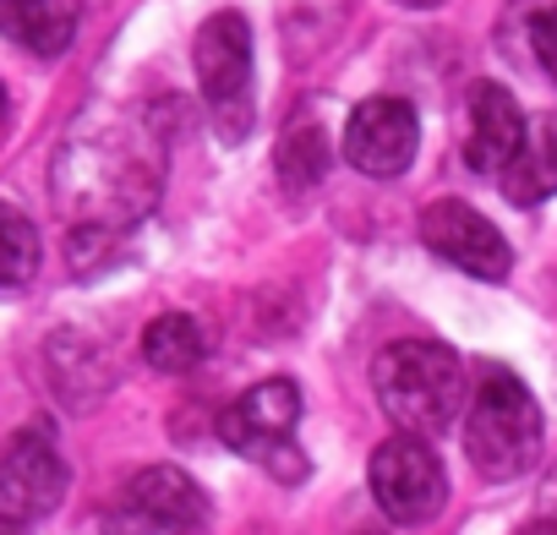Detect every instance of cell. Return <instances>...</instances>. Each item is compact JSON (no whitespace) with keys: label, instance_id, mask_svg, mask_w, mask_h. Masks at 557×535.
Masks as SVG:
<instances>
[{"label":"cell","instance_id":"16","mask_svg":"<svg viewBox=\"0 0 557 535\" xmlns=\"http://www.w3.org/2000/svg\"><path fill=\"white\" fill-rule=\"evenodd\" d=\"M0 229H7V290L17 296V290L34 279V268H39V235H34V224H28L17 208H7Z\"/></svg>","mask_w":557,"mask_h":535},{"label":"cell","instance_id":"3","mask_svg":"<svg viewBox=\"0 0 557 535\" xmlns=\"http://www.w3.org/2000/svg\"><path fill=\"white\" fill-rule=\"evenodd\" d=\"M465 453L486 481H519L541 459V405L508 366H481V388L465 421Z\"/></svg>","mask_w":557,"mask_h":535},{"label":"cell","instance_id":"2","mask_svg":"<svg viewBox=\"0 0 557 535\" xmlns=\"http://www.w3.org/2000/svg\"><path fill=\"white\" fill-rule=\"evenodd\" d=\"M372 388H377V405L383 415L399 426V432H443L459 405H465V366L448 345H432V339H399L388 345L377 361H372Z\"/></svg>","mask_w":557,"mask_h":535},{"label":"cell","instance_id":"18","mask_svg":"<svg viewBox=\"0 0 557 535\" xmlns=\"http://www.w3.org/2000/svg\"><path fill=\"white\" fill-rule=\"evenodd\" d=\"M104 535H159V524L143 513V508H132V502H121L110 519H104Z\"/></svg>","mask_w":557,"mask_h":535},{"label":"cell","instance_id":"4","mask_svg":"<svg viewBox=\"0 0 557 535\" xmlns=\"http://www.w3.org/2000/svg\"><path fill=\"white\" fill-rule=\"evenodd\" d=\"M296 421H301V388L290 377H268L219 415V437L251 464H262L273 481L296 486L301 475H312V459L296 448Z\"/></svg>","mask_w":557,"mask_h":535},{"label":"cell","instance_id":"14","mask_svg":"<svg viewBox=\"0 0 557 535\" xmlns=\"http://www.w3.org/2000/svg\"><path fill=\"white\" fill-rule=\"evenodd\" d=\"M273 170L285 181V191H312L323 175H329V132L318 126V115H290L285 132H278V148H273Z\"/></svg>","mask_w":557,"mask_h":535},{"label":"cell","instance_id":"7","mask_svg":"<svg viewBox=\"0 0 557 535\" xmlns=\"http://www.w3.org/2000/svg\"><path fill=\"white\" fill-rule=\"evenodd\" d=\"M421 240H426L432 257H443L448 268H459V274H470V279H508V268H513V251H508L503 229L459 197L426 202Z\"/></svg>","mask_w":557,"mask_h":535},{"label":"cell","instance_id":"21","mask_svg":"<svg viewBox=\"0 0 557 535\" xmlns=\"http://www.w3.org/2000/svg\"><path fill=\"white\" fill-rule=\"evenodd\" d=\"M7 535H23V524H17V519H12V524H7Z\"/></svg>","mask_w":557,"mask_h":535},{"label":"cell","instance_id":"11","mask_svg":"<svg viewBox=\"0 0 557 535\" xmlns=\"http://www.w3.org/2000/svg\"><path fill=\"white\" fill-rule=\"evenodd\" d=\"M126 502L143 508L159 530H175V535H191V530H202V519H208L202 486H197L186 470H175V464H148V470H137L132 486H126Z\"/></svg>","mask_w":557,"mask_h":535},{"label":"cell","instance_id":"17","mask_svg":"<svg viewBox=\"0 0 557 535\" xmlns=\"http://www.w3.org/2000/svg\"><path fill=\"white\" fill-rule=\"evenodd\" d=\"M530 50H535L541 72L557 83V0H552V7H541V12L530 17Z\"/></svg>","mask_w":557,"mask_h":535},{"label":"cell","instance_id":"1","mask_svg":"<svg viewBox=\"0 0 557 535\" xmlns=\"http://www.w3.org/2000/svg\"><path fill=\"white\" fill-rule=\"evenodd\" d=\"M159 175H164V148L148 126L83 121L55 159V202L77 229L88 224L121 235L159 202Z\"/></svg>","mask_w":557,"mask_h":535},{"label":"cell","instance_id":"15","mask_svg":"<svg viewBox=\"0 0 557 535\" xmlns=\"http://www.w3.org/2000/svg\"><path fill=\"white\" fill-rule=\"evenodd\" d=\"M202 356H208V339L186 312H164L143 328V361L164 377H186L191 366H202Z\"/></svg>","mask_w":557,"mask_h":535},{"label":"cell","instance_id":"10","mask_svg":"<svg viewBox=\"0 0 557 535\" xmlns=\"http://www.w3.org/2000/svg\"><path fill=\"white\" fill-rule=\"evenodd\" d=\"M524 142V115H519V99L503 88V83H481L470 94V137H465V164L475 175H503L508 159L519 153Z\"/></svg>","mask_w":557,"mask_h":535},{"label":"cell","instance_id":"6","mask_svg":"<svg viewBox=\"0 0 557 535\" xmlns=\"http://www.w3.org/2000/svg\"><path fill=\"white\" fill-rule=\"evenodd\" d=\"M367 481H372L377 508L394 524H426V519H437V508L448 497L443 459L421 432H399V437L377 443V453L367 464Z\"/></svg>","mask_w":557,"mask_h":535},{"label":"cell","instance_id":"19","mask_svg":"<svg viewBox=\"0 0 557 535\" xmlns=\"http://www.w3.org/2000/svg\"><path fill=\"white\" fill-rule=\"evenodd\" d=\"M513 535H557V519H535V524H524V530H513Z\"/></svg>","mask_w":557,"mask_h":535},{"label":"cell","instance_id":"12","mask_svg":"<svg viewBox=\"0 0 557 535\" xmlns=\"http://www.w3.org/2000/svg\"><path fill=\"white\" fill-rule=\"evenodd\" d=\"M503 197L513 208H535L557 197V115H535L524 126V142L503 170Z\"/></svg>","mask_w":557,"mask_h":535},{"label":"cell","instance_id":"13","mask_svg":"<svg viewBox=\"0 0 557 535\" xmlns=\"http://www.w3.org/2000/svg\"><path fill=\"white\" fill-rule=\"evenodd\" d=\"M7 7V28L28 55H66L72 34H77V7L72 0H0Z\"/></svg>","mask_w":557,"mask_h":535},{"label":"cell","instance_id":"8","mask_svg":"<svg viewBox=\"0 0 557 535\" xmlns=\"http://www.w3.org/2000/svg\"><path fill=\"white\" fill-rule=\"evenodd\" d=\"M416 148H421V121L405 99H388V94L361 99L345 121V159H350V170H361L372 181L405 175Z\"/></svg>","mask_w":557,"mask_h":535},{"label":"cell","instance_id":"9","mask_svg":"<svg viewBox=\"0 0 557 535\" xmlns=\"http://www.w3.org/2000/svg\"><path fill=\"white\" fill-rule=\"evenodd\" d=\"M66 497V459L50 443V426H23L7 443V464H0V508L7 519H45Z\"/></svg>","mask_w":557,"mask_h":535},{"label":"cell","instance_id":"5","mask_svg":"<svg viewBox=\"0 0 557 535\" xmlns=\"http://www.w3.org/2000/svg\"><path fill=\"white\" fill-rule=\"evenodd\" d=\"M197 88H202V104H208V121H213V137L219 142H246L251 126H257V99H251V28L240 12H219L202 23L197 34Z\"/></svg>","mask_w":557,"mask_h":535},{"label":"cell","instance_id":"20","mask_svg":"<svg viewBox=\"0 0 557 535\" xmlns=\"http://www.w3.org/2000/svg\"><path fill=\"white\" fill-rule=\"evenodd\" d=\"M399 7H410V12H426V7H437V0H399Z\"/></svg>","mask_w":557,"mask_h":535}]
</instances>
